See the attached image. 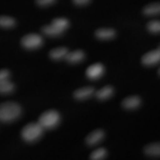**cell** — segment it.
Listing matches in <instances>:
<instances>
[{
	"mask_svg": "<svg viewBox=\"0 0 160 160\" xmlns=\"http://www.w3.org/2000/svg\"><path fill=\"white\" fill-rule=\"evenodd\" d=\"M95 35L100 39H110L115 36L116 31L113 29L102 28V29H97L95 33Z\"/></svg>",
	"mask_w": 160,
	"mask_h": 160,
	"instance_id": "11",
	"label": "cell"
},
{
	"mask_svg": "<svg viewBox=\"0 0 160 160\" xmlns=\"http://www.w3.org/2000/svg\"><path fill=\"white\" fill-rule=\"evenodd\" d=\"M147 29L151 33H158L160 30V23L158 20H152L148 23Z\"/></svg>",
	"mask_w": 160,
	"mask_h": 160,
	"instance_id": "21",
	"label": "cell"
},
{
	"mask_svg": "<svg viewBox=\"0 0 160 160\" xmlns=\"http://www.w3.org/2000/svg\"><path fill=\"white\" fill-rule=\"evenodd\" d=\"M159 11V3H153L145 6L142 9V13H144L145 15H154V14H158Z\"/></svg>",
	"mask_w": 160,
	"mask_h": 160,
	"instance_id": "16",
	"label": "cell"
},
{
	"mask_svg": "<svg viewBox=\"0 0 160 160\" xmlns=\"http://www.w3.org/2000/svg\"><path fill=\"white\" fill-rule=\"evenodd\" d=\"M16 24L15 19L9 16H0V27L12 28Z\"/></svg>",
	"mask_w": 160,
	"mask_h": 160,
	"instance_id": "19",
	"label": "cell"
},
{
	"mask_svg": "<svg viewBox=\"0 0 160 160\" xmlns=\"http://www.w3.org/2000/svg\"><path fill=\"white\" fill-rule=\"evenodd\" d=\"M94 92V88L92 87H85L74 92V97L77 100H84L91 97Z\"/></svg>",
	"mask_w": 160,
	"mask_h": 160,
	"instance_id": "9",
	"label": "cell"
},
{
	"mask_svg": "<svg viewBox=\"0 0 160 160\" xmlns=\"http://www.w3.org/2000/svg\"><path fill=\"white\" fill-rule=\"evenodd\" d=\"M160 60V50L159 47L157 50H152L146 53L142 57V63L145 66H152L157 64Z\"/></svg>",
	"mask_w": 160,
	"mask_h": 160,
	"instance_id": "6",
	"label": "cell"
},
{
	"mask_svg": "<svg viewBox=\"0 0 160 160\" xmlns=\"http://www.w3.org/2000/svg\"><path fill=\"white\" fill-rule=\"evenodd\" d=\"M113 92H114V89H113V87L112 86H106L102 89L98 90L95 95H96L97 99L106 100L112 97V95L113 94Z\"/></svg>",
	"mask_w": 160,
	"mask_h": 160,
	"instance_id": "12",
	"label": "cell"
},
{
	"mask_svg": "<svg viewBox=\"0 0 160 160\" xmlns=\"http://www.w3.org/2000/svg\"><path fill=\"white\" fill-rule=\"evenodd\" d=\"M72 1L76 5H85L91 2V0H72Z\"/></svg>",
	"mask_w": 160,
	"mask_h": 160,
	"instance_id": "24",
	"label": "cell"
},
{
	"mask_svg": "<svg viewBox=\"0 0 160 160\" xmlns=\"http://www.w3.org/2000/svg\"><path fill=\"white\" fill-rule=\"evenodd\" d=\"M21 45L28 50H34L43 45V38L38 34H28L21 39Z\"/></svg>",
	"mask_w": 160,
	"mask_h": 160,
	"instance_id": "4",
	"label": "cell"
},
{
	"mask_svg": "<svg viewBox=\"0 0 160 160\" xmlns=\"http://www.w3.org/2000/svg\"><path fill=\"white\" fill-rule=\"evenodd\" d=\"M143 151L147 155L149 156H157L159 157L160 154V145L159 142H152L145 146Z\"/></svg>",
	"mask_w": 160,
	"mask_h": 160,
	"instance_id": "14",
	"label": "cell"
},
{
	"mask_svg": "<svg viewBox=\"0 0 160 160\" xmlns=\"http://www.w3.org/2000/svg\"><path fill=\"white\" fill-rule=\"evenodd\" d=\"M66 60L70 63H78L84 60L85 53L81 50H75L72 52H68L66 55Z\"/></svg>",
	"mask_w": 160,
	"mask_h": 160,
	"instance_id": "10",
	"label": "cell"
},
{
	"mask_svg": "<svg viewBox=\"0 0 160 160\" xmlns=\"http://www.w3.org/2000/svg\"><path fill=\"white\" fill-rule=\"evenodd\" d=\"M107 156V150L104 148H99L97 149L94 150L90 156V159L92 160H100L104 159Z\"/></svg>",
	"mask_w": 160,
	"mask_h": 160,
	"instance_id": "20",
	"label": "cell"
},
{
	"mask_svg": "<svg viewBox=\"0 0 160 160\" xmlns=\"http://www.w3.org/2000/svg\"><path fill=\"white\" fill-rule=\"evenodd\" d=\"M21 107L18 103L7 102L0 104V121L9 122L16 120L21 115Z\"/></svg>",
	"mask_w": 160,
	"mask_h": 160,
	"instance_id": "1",
	"label": "cell"
},
{
	"mask_svg": "<svg viewBox=\"0 0 160 160\" xmlns=\"http://www.w3.org/2000/svg\"><path fill=\"white\" fill-rule=\"evenodd\" d=\"M36 3L39 6H48L52 4L55 2V0H35Z\"/></svg>",
	"mask_w": 160,
	"mask_h": 160,
	"instance_id": "23",
	"label": "cell"
},
{
	"mask_svg": "<svg viewBox=\"0 0 160 160\" xmlns=\"http://www.w3.org/2000/svg\"><path fill=\"white\" fill-rule=\"evenodd\" d=\"M105 133L102 129H97L95 131L92 132L87 137L86 142L89 146H94V145L99 143L103 138H104Z\"/></svg>",
	"mask_w": 160,
	"mask_h": 160,
	"instance_id": "7",
	"label": "cell"
},
{
	"mask_svg": "<svg viewBox=\"0 0 160 160\" xmlns=\"http://www.w3.org/2000/svg\"><path fill=\"white\" fill-rule=\"evenodd\" d=\"M51 24L56 27V28H58L59 29L64 31L66 28H68L70 23H69V20L67 18H56L53 19L52 22H51Z\"/></svg>",
	"mask_w": 160,
	"mask_h": 160,
	"instance_id": "18",
	"label": "cell"
},
{
	"mask_svg": "<svg viewBox=\"0 0 160 160\" xmlns=\"http://www.w3.org/2000/svg\"><path fill=\"white\" fill-rule=\"evenodd\" d=\"M43 132L44 128L39 122H30L22 129L21 136L24 141L32 142L38 140L42 135Z\"/></svg>",
	"mask_w": 160,
	"mask_h": 160,
	"instance_id": "2",
	"label": "cell"
},
{
	"mask_svg": "<svg viewBox=\"0 0 160 160\" xmlns=\"http://www.w3.org/2000/svg\"><path fill=\"white\" fill-rule=\"evenodd\" d=\"M61 121V116L57 111L49 110L42 113L39 118V122L44 128H53L57 126Z\"/></svg>",
	"mask_w": 160,
	"mask_h": 160,
	"instance_id": "3",
	"label": "cell"
},
{
	"mask_svg": "<svg viewBox=\"0 0 160 160\" xmlns=\"http://www.w3.org/2000/svg\"><path fill=\"white\" fill-rule=\"evenodd\" d=\"M13 90H14V85L10 81H8V79L0 82V93L1 94L11 93L13 92Z\"/></svg>",
	"mask_w": 160,
	"mask_h": 160,
	"instance_id": "17",
	"label": "cell"
},
{
	"mask_svg": "<svg viewBox=\"0 0 160 160\" xmlns=\"http://www.w3.org/2000/svg\"><path fill=\"white\" fill-rule=\"evenodd\" d=\"M9 76H10V71L8 70H7V69L0 70V82L4 81V80H8Z\"/></svg>",
	"mask_w": 160,
	"mask_h": 160,
	"instance_id": "22",
	"label": "cell"
},
{
	"mask_svg": "<svg viewBox=\"0 0 160 160\" xmlns=\"http://www.w3.org/2000/svg\"><path fill=\"white\" fill-rule=\"evenodd\" d=\"M68 52V49L66 47L55 48L50 51V57L53 60H61L66 57Z\"/></svg>",
	"mask_w": 160,
	"mask_h": 160,
	"instance_id": "13",
	"label": "cell"
},
{
	"mask_svg": "<svg viewBox=\"0 0 160 160\" xmlns=\"http://www.w3.org/2000/svg\"><path fill=\"white\" fill-rule=\"evenodd\" d=\"M41 31L44 33L46 35H49V36H59L62 34L64 31L59 29L58 28L55 27L52 24H50V25H45L41 28Z\"/></svg>",
	"mask_w": 160,
	"mask_h": 160,
	"instance_id": "15",
	"label": "cell"
},
{
	"mask_svg": "<svg viewBox=\"0 0 160 160\" xmlns=\"http://www.w3.org/2000/svg\"><path fill=\"white\" fill-rule=\"evenodd\" d=\"M141 104V99L138 96H131L126 97L122 101V105L125 109H135Z\"/></svg>",
	"mask_w": 160,
	"mask_h": 160,
	"instance_id": "8",
	"label": "cell"
},
{
	"mask_svg": "<svg viewBox=\"0 0 160 160\" xmlns=\"http://www.w3.org/2000/svg\"><path fill=\"white\" fill-rule=\"evenodd\" d=\"M104 71H105V68H104L102 64L97 63L90 66L87 68L86 74H87V76L89 79L96 80V79L100 78L101 76H102Z\"/></svg>",
	"mask_w": 160,
	"mask_h": 160,
	"instance_id": "5",
	"label": "cell"
}]
</instances>
